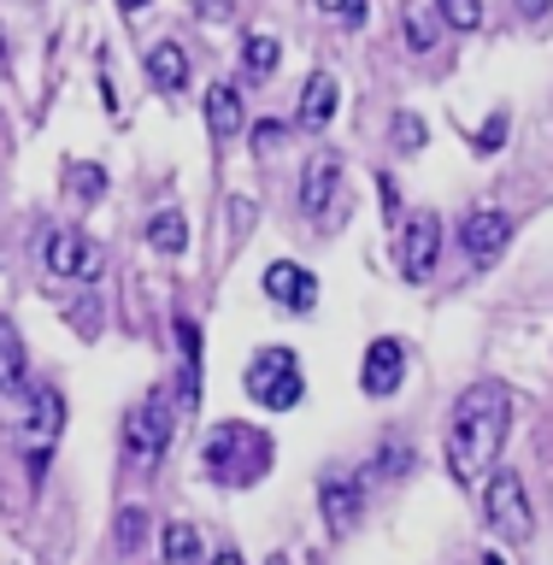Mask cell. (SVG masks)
<instances>
[{
	"mask_svg": "<svg viewBox=\"0 0 553 565\" xmlns=\"http://www.w3.org/2000/svg\"><path fill=\"white\" fill-rule=\"evenodd\" d=\"M483 565H507V559H501V554H483Z\"/></svg>",
	"mask_w": 553,
	"mask_h": 565,
	"instance_id": "obj_38",
	"label": "cell"
},
{
	"mask_svg": "<svg viewBox=\"0 0 553 565\" xmlns=\"http://www.w3.org/2000/svg\"><path fill=\"white\" fill-rule=\"evenodd\" d=\"M512 7H519V18H524V24H536V18H547V7H553V0H512Z\"/></svg>",
	"mask_w": 553,
	"mask_h": 565,
	"instance_id": "obj_33",
	"label": "cell"
},
{
	"mask_svg": "<svg viewBox=\"0 0 553 565\" xmlns=\"http://www.w3.org/2000/svg\"><path fill=\"white\" fill-rule=\"evenodd\" d=\"M272 459H277L272 430H259V424H247V418L212 424V436L201 441V471L219 489H254L259 477L272 471Z\"/></svg>",
	"mask_w": 553,
	"mask_h": 565,
	"instance_id": "obj_2",
	"label": "cell"
},
{
	"mask_svg": "<svg viewBox=\"0 0 553 565\" xmlns=\"http://www.w3.org/2000/svg\"><path fill=\"white\" fill-rule=\"evenodd\" d=\"M289 136H295V124H289V118H259V124H254V148H259V153L283 148Z\"/></svg>",
	"mask_w": 553,
	"mask_h": 565,
	"instance_id": "obj_28",
	"label": "cell"
},
{
	"mask_svg": "<svg viewBox=\"0 0 553 565\" xmlns=\"http://www.w3.org/2000/svg\"><path fill=\"white\" fill-rule=\"evenodd\" d=\"M148 7H153V0H118V12H124V18H136V12H148Z\"/></svg>",
	"mask_w": 553,
	"mask_h": 565,
	"instance_id": "obj_35",
	"label": "cell"
},
{
	"mask_svg": "<svg viewBox=\"0 0 553 565\" xmlns=\"http://www.w3.org/2000/svg\"><path fill=\"white\" fill-rule=\"evenodd\" d=\"M342 113V83L330 77V71H312L307 83H300V106H295V124L307 136H325L330 118Z\"/></svg>",
	"mask_w": 553,
	"mask_h": 565,
	"instance_id": "obj_12",
	"label": "cell"
},
{
	"mask_svg": "<svg viewBox=\"0 0 553 565\" xmlns=\"http://www.w3.org/2000/svg\"><path fill=\"white\" fill-rule=\"evenodd\" d=\"M365 18H371V0H342V12H336V24H342V30H360Z\"/></svg>",
	"mask_w": 553,
	"mask_h": 565,
	"instance_id": "obj_31",
	"label": "cell"
},
{
	"mask_svg": "<svg viewBox=\"0 0 553 565\" xmlns=\"http://www.w3.org/2000/svg\"><path fill=\"white\" fill-rule=\"evenodd\" d=\"M177 424H183V413H177V395H171L166 383H153L148 395L124 413V454H130L136 471H153L159 459H166Z\"/></svg>",
	"mask_w": 553,
	"mask_h": 565,
	"instance_id": "obj_3",
	"label": "cell"
},
{
	"mask_svg": "<svg viewBox=\"0 0 553 565\" xmlns=\"http://www.w3.org/2000/svg\"><path fill=\"white\" fill-rule=\"evenodd\" d=\"M507 424H512V388L501 377H477L466 395L448 406V471L454 483H477L494 454H501L507 441Z\"/></svg>",
	"mask_w": 553,
	"mask_h": 565,
	"instance_id": "obj_1",
	"label": "cell"
},
{
	"mask_svg": "<svg viewBox=\"0 0 553 565\" xmlns=\"http://www.w3.org/2000/svg\"><path fill=\"white\" fill-rule=\"evenodd\" d=\"M141 71H148V83L159 88V95H183L189 77H194L189 53L177 47V42H153V47H148V60H141Z\"/></svg>",
	"mask_w": 553,
	"mask_h": 565,
	"instance_id": "obj_15",
	"label": "cell"
},
{
	"mask_svg": "<svg viewBox=\"0 0 553 565\" xmlns=\"http://www.w3.org/2000/svg\"><path fill=\"white\" fill-rule=\"evenodd\" d=\"M265 295H272L283 312H312L318 307V277L300 259H272L265 265Z\"/></svg>",
	"mask_w": 553,
	"mask_h": 565,
	"instance_id": "obj_10",
	"label": "cell"
},
{
	"mask_svg": "<svg viewBox=\"0 0 553 565\" xmlns=\"http://www.w3.org/2000/svg\"><path fill=\"white\" fill-rule=\"evenodd\" d=\"M377 471H383V477H406V471H413V454H406L401 441H389V448L377 454Z\"/></svg>",
	"mask_w": 553,
	"mask_h": 565,
	"instance_id": "obj_29",
	"label": "cell"
},
{
	"mask_svg": "<svg viewBox=\"0 0 553 565\" xmlns=\"http://www.w3.org/2000/svg\"><path fill=\"white\" fill-rule=\"evenodd\" d=\"M277 65H283V42H277V35H265V30L242 35V77L247 83H272Z\"/></svg>",
	"mask_w": 553,
	"mask_h": 565,
	"instance_id": "obj_18",
	"label": "cell"
},
{
	"mask_svg": "<svg viewBox=\"0 0 553 565\" xmlns=\"http://www.w3.org/2000/svg\"><path fill=\"white\" fill-rule=\"evenodd\" d=\"M177 353H183V377H177V413L201 406V324L177 318Z\"/></svg>",
	"mask_w": 553,
	"mask_h": 565,
	"instance_id": "obj_14",
	"label": "cell"
},
{
	"mask_svg": "<svg viewBox=\"0 0 553 565\" xmlns=\"http://www.w3.org/2000/svg\"><path fill=\"white\" fill-rule=\"evenodd\" d=\"M483 512H489L494 530H507L512 542L530 536V494H524V477L512 471V466L489 471V483H483Z\"/></svg>",
	"mask_w": 553,
	"mask_h": 565,
	"instance_id": "obj_6",
	"label": "cell"
},
{
	"mask_svg": "<svg viewBox=\"0 0 553 565\" xmlns=\"http://www.w3.org/2000/svg\"><path fill=\"white\" fill-rule=\"evenodd\" d=\"M159 559H166V565H206L201 530H194L189 519H171L166 536H159Z\"/></svg>",
	"mask_w": 553,
	"mask_h": 565,
	"instance_id": "obj_20",
	"label": "cell"
},
{
	"mask_svg": "<svg viewBox=\"0 0 553 565\" xmlns=\"http://www.w3.org/2000/svg\"><path fill=\"white\" fill-rule=\"evenodd\" d=\"M377 194H383V218H389V224H401V183H395L389 171L377 177Z\"/></svg>",
	"mask_w": 553,
	"mask_h": 565,
	"instance_id": "obj_30",
	"label": "cell"
},
{
	"mask_svg": "<svg viewBox=\"0 0 553 565\" xmlns=\"http://www.w3.org/2000/svg\"><path fill=\"white\" fill-rule=\"evenodd\" d=\"M206 565H247V559H242V547H219V554H212Z\"/></svg>",
	"mask_w": 553,
	"mask_h": 565,
	"instance_id": "obj_34",
	"label": "cell"
},
{
	"mask_svg": "<svg viewBox=\"0 0 553 565\" xmlns=\"http://www.w3.org/2000/svg\"><path fill=\"white\" fill-rule=\"evenodd\" d=\"M436 24H442L436 12H418V7H406V18H401V35H406V47H413V53H430V47H436Z\"/></svg>",
	"mask_w": 553,
	"mask_h": 565,
	"instance_id": "obj_25",
	"label": "cell"
},
{
	"mask_svg": "<svg viewBox=\"0 0 553 565\" xmlns=\"http://www.w3.org/2000/svg\"><path fill=\"white\" fill-rule=\"evenodd\" d=\"M242 124H247L242 88H236V83H212V88H206V136H212V141H230Z\"/></svg>",
	"mask_w": 553,
	"mask_h": 565,
	"instance_id": "obj_16",
	"label": "cell"
},
{
	"mask_svg": "<svg viewBox=\"0 0 553 565\" xmlns=\"http://www.w3.org/2000/svg\"><path fill=\"white\" fill-rule=\"evenodd\" d=\"M401 383H406V342L401 335H377V342L365 348V360H360V388L389 401Z\"/></svg>",
	"mask_w": 553,
	"mask_h": 565,
	"instance_id": "obj_8",
	"label": "cell"
},
{
	"mask_svg": "<svg viewBox=\"0 0 553 565\" xmlns=\"http://www.w3.org/2000/svg\"><path fill=\"white\" fill-rule=\"evenodd\" d=\"M389 136H395V153H424V141H430V124H424L418 113H395Z\"/></svg>",
	"mask_w": 553,
	"mask_h": 565,
	"instance_id": "obj_26",
	"label": "cell"
},
{
	"mask_svg": "<svg viewBox=\"0 0 553 565\" xmlns=\"http://www.w3.org/2000/svg\"><path fill=\"white\" fill-rule=\"evenodd\" d=\"M342 153L336 148H318L312 159H307V171H300V212L307 218H325V206L342 194Z\"/></svg>",
	"mask_w": 553,
	"mask_h": 565,
	"instance_id": "obj_9",
	"label": "cell"
},
{
	"mask_svg": "<svg viewBox=\"0 0 553 565\" xmlns=\"http://www.w3.org/2000/svg\"><path fill=\"white\" fill-rule=\"evenodd\" d=\"M65 189H71V201L95 206L106 194V166H83V159H71V166H65Z\"/></svg>",
	"mask_w": 553,
	"mask_h": 565,
	"instance_id": "obj_23",
	"label": "cell"
},
{
	"mask_svg": "<svg viewBox=\"0 0 553 565\" xmlns=\"http://www.w3.org/2000/svg\"><path fill=\"white\" fill-rule=\"evenodd\" d=\"M436 18L448 30L471 35V30H483V0H436Z\"/></svg>",
	"mask_w": 553,
	"mask_h": 565,
	"instance_id": "obj_24",
	"label": "cell"
},
{
	"mask_svg": "<svg viewBox=\"0 0 553 565\" xmlns=\"http://www.w3.org/2000/svg\"><path fill=\"white\" fill-rule=\"evenodd\" d=\"M30 430L35 436H60V418H65V401H60V388H30Z\"/></svg>",
	"mask_w": 553,
	"mask_h": 565,
	"instance_id": "obj_21",
	"label": "cell"
},
{
	"mask_svg": "<svg viewBox=\"0 0 553 565\" xmlns=\"http://www.w3.org/2000/svg\"><path fill=\"white\" fill-rule=\"evenodd\" d=\"M318 512L330 519V530H353L365 512V483L353 471H325V483H318Z\"/></svg>",
	"mask_w": 553,
	"mask_h": 565,
	"instance_id": "obj_11",
	"label": "cell"
},
{
	"mask_svg": "<svg viewBox=\"0 0 553 565\" xmlns=\"http://www.w3.org/2000/svg\"><path fill=\"white\" fill-rule=\"evenodd\" d=\"M265 565H289V559H283V554H272V559H265Z\"/></svg>",
	"mask_w": 553,
	"mask_h": 565,
	"instance_id": "obj_39",
	"label": "cell"
},
{
	"mask_svg": "<svg viewBox=\"0 0 553 565\" xmlns=\"http://www.w3.org/2000/svg\"><path fill=\"white\" fill-rule=\"evenodd\" d=\"M42 265H47V277H60V282H77V277H88V265H95V254H88V236H83L77 224L47 230Z\"/></svg>",
	"mask_w": 553,
	"mask_h": 565,
	"instance_id": "obj_13",
	"label": "cell"
},
{
	"mask_svg": "<svg viewBox=\"0 0 553 565\" xmlns=\"http://www.w3.org/2000/svg\"><path fill=\"white\" fill-rule=\"evenodd\" d=\"M141 236H148V247L153 254H166V259H177L189 247V218L177 206H159L153 218H148V230H141Z\"/></svg>",
	"mask_w": 553,
	"mask_h": 565,
	"instance_id": "obj_19",
	"label": "cell"
},
{
	"mask_svg": "<svg viewBox=\"0 0 553 565\" xmlns=\"http://www.w3.org/2000/svg\"><path fill=\"white\" fill-rule=\"evenodd\" d=\"M0 395L7 401H24L30 395V353H24V342L0 324Z\"/></svg>",
	"mask_w": 553,
	"mask_h": 565,
	"instance_id": "obj_17",
	"label": "cell"
},
{
	"mask_svg": "<svg viewBox=\"0 0 553 565\" xmlns=\"http://www.w3.org/2000/svg\"><path fill=\"white\" fill-rule=\"evenodd\" d=\"M153 512L148 507H118V524H113V542H118V554H141V542H148V524Z\"/></svg>",
	"mask_w": 553,
	"mask_h": 565,
	"instance_id": "obj_22",
	"label": "cell"
},
{
	"mask_svg": "<svg viewBox=\"0 0 553 565\" xmlns=\"http://www.w3.org/2000/svg\"><path fill=\"white\" fill-rule=\"evenodd\" d=\"M507 130H512V113H489V124L471 136V148L483 153V159H489V153H501V148H507Z\"/></svg>",
	"mask_w": 553,
	"mask_h": 565,
	"instance_id": "obj_27",
	"label": "cell"
},
{
	"mask_svg": "<svg viewBox=\"0 0 553 565\" xmlns=\"http://www.w3.org/2000/svg\"><path fill=\"white\" fill-rule=\"evenodd\" d=\"M71 324H77V335H100V330H95V324H100L95 300H88V307H71Z\"/></svg>",
	"mask_w": 553,
	"mask_h": 565,
	"instance_id": "obj_32",
	"label": "cell"
},
{
	"mask_svg": "<svg viewBox=\"0 0 553 565\" xmlns=\"http://www.w3.org/2000/svg\"><path fill=\"white\" fill-rule=\"evenodd\" d=\"M436 259H442V218H436V212H413V218L401 224V242H395L401 277L406 282H430Z\"/></svg>",
	"mask_w": 553,
	"mask_h": 565,
	"instance_id": "obj_5",
	"label": "cell"
},
{
	"mask_svg": "<svg viewBox=\"0 0 553 565\" xmlns=\"http://www.w3.org/2000/svg\"><path fill=\"white\" fill-rule=\"evenodd\" d=\"M242 388H247L254 406H265V413H289V406H300V395H307L300 353L295 348H259L242 371Z\"/></svg>",
	"mask_w": 553,
	"mask_h": 565,
	"instance_id": "obj_4",
	"label": "cell"
},
{
	"mask_svg": "<svg viewBox=\"0 0 553 565\" xmlns=\"http://www.w3.org/2000/svg\"><path fill=\"white\" fill-rule=\"evenodd\" d=\"M312 7H318V12H330V18H336V12H342V0H312Z\"/></svg>",
	"mask_w": 553,
	"mask_h": 565,
	"instance_id": "obj_36",
	"label": "cell"
},
{
	"mask_svg": "<svg viewBox=\"0 0 553 565\" xmlns=\"http://www.w3.org/2000/svg\"><path fill=\"white\" fill-rule=\"evenodd\" d=\"M0 65H7V30H0Z\"/></svg>",
	"mask_w": 553,
	"mask_h": 565,
	"instance_id": "obj_37",
	"label": "cell"
},
{
	"mask_svg": "<svg viewBox=\"0 0 553 565\" xmlns=\"http://www.w3.org/2000/svg\"><path fill=\"white\" fill-rule=\"evenodd\" d=\"M507 242H512V218L501 206H477V212H466V224H459V247H466L471 265H494L507 254Z\"/></svg>",
	"mask_w": 553,
	"mask_h": 565,
	"instance_id": "obj_7",
	"label": "cell"
}]
</instances>
